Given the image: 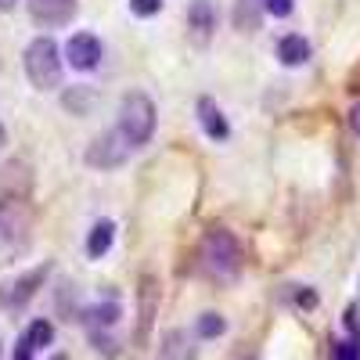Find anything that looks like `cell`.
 I'll return each instance as SVG.
<instances>
[{
  "label": "cell",
  "instance_id": "obj_7",
  "mask_svg": "<svg viewBox=\"0 0 360 360\" xmlns=\"http://www.w3.org/2000/svg\"><path fill=\"white\" fill-rule=\"evenodd\" d=\"M65 62H69L72 69H79V72L98 69V62H101V40H98L94 33H76V37H69V44H65Z\"/></svg>",
  "mask_w": 360,
  "mask_h": 360
},
{
  "label": "cell",
  "instance_id": "obj_2",
  "mask_svg": "<svg viewBox=\"0 0 360 360\" xmlns=\"http://www.w3.org/2000/svg\"><path fill=\"white\" fill-rule=\"evenodd\" d=\"M119 134L127 137L130 148H141L152 141L155 134V105L148 94H141V90H134V94H127L123 101H119Z\"/></svg>",
  "mask_w": 360,
  "mask_h": 360
},
{
  "label": "cell",
  "instance_id": "obj_9",
  "mask_svg": "<svg viewBox=\"0 0 360 360\" xmlns=\"http://www.w3.org/2000/svg\"><path fill=\"white\" fill-rule=\"evenodd\" d=\"M188 29H191V40L198 47L209 44V37H213V29H217V11L209 0H191V8H188Z\"/></svg>",
  "mask_w": 360,
  "mask_h": 360
},
{
  "label": "cell",
  "instance_id": "obj_6",
  "mask_svg": "<svg viewBox=\"0 0 360 360\" xmlns=\"http://www.w3.org/2000/svg\"><path fill=\"white\" fill-rule=\"evenodd\" d=\"M155 314H159V281L155 274H144L137 285V346H144L152 335Z\"/></svg>",
  "mask_w": 360,
  "mask_h": 360
},
{
  "label": "cell",
  "instance_id": "obj_3",
  "mask_svg": "<svg viewBox=\"0 0 360 360\" xmlns=\"http://www.w3.org/2000/svg\"><path fill=\"white\" fill-rule=\"evenodd\" d=\"M25 76L37 90H58L62 86V51L51 37H37L25 47Z\"/></svg>",
  "mask_w": 360,
  "mask_h": 360
},
{
  "label": "cell",
  "instance_id": "obj_11",
  "mask_svg": "<svg viewBox=\"0 0 360 360\" xmlns=\"http://www.w3.org/2000/svg\"><path fill=\"white\" fill-rule=\"evenodd\" d=\"M263 11H266L263 0H234V29L256 33L259 22H263Z\"/></svg>",
  "mask_w": 360,
  "mask_h": 360
},
{
  "label": "cell",
  "instance_id": "obj_22",
  "mask_svg": "<svg viewBox=\"0 0 360 360\" xmlns=\"http://www.w3.org/2000/svg\"><path fill=\"white\" fill-rule=\"evenodd\" d=\"M33 353H37V349H33V342H29V339L22 335V339L15 342V353H11V360H33Z\"/></svg>",
  "mask_w": 360,
  "mask_h": 360
},
{
  "label": "cell",
  "instance_id": "obj_18",
  "mask_svg": "<svg viewBox=\"0 0 360 360\" xmlns=\"http://www.w3.org/2000/svg\"><path fill=\"white\" fill-rule=\"evenodd\" d=\"M227 332V321L220 317V314H202L198 317V335L202 339H217V335H224Z\"/></svg>",
  "mask_w": 360,
  "mask_h": 360
},
{
  "label": "cell",
  "instance_id": "obj_1",
  "mask_svg": "<svg viewBox=\"0 0 360 360\" xmlns=\"http://www.w3.org/2000/svg\"><path fill=\"white\" fill-rule=\"evenodd\" d=\"M242 242L227 227H209L198 245V263L213 281H234L242 270Z\"/></svg>",
  "mask_w": 360,
  "mask_h": 360
},
{
  "label": "cell",
  "instance_id": "obj_26",
  "mask_svg": "<svg viewBox=\"0 0 360 360\" xmlns=\"http://www.w3.org/2000/svg\"><path fill=\"white\" fill-rule=\"evenodd\" d=\"M51 360H65V356H62V353H58V356H51Z\"/></svg>",
  "mask_w": 360,
  "mask_h": 360
},
{
  "label": "cell",
  "instance_id": "obj_16",
  "mask_svg": "<svg viewBox=\"0 0 360 360\" xmlns=\"http://www.w3.org/2000/svg\"><path fill=\"white\" fill-rule=\"evenodd\" d=\"M25 339L33 342V349H44V346H51V342H54V324H51L47 317H37L33 324H29Z\"/></svg>",
  "mask_w": 360,
  "mask_h": 360
},
{
  "label": "cell",
  "instance_id": "obj_21",
  "mask_svg": "<svg viewBox=\"0 0 360 360\" xmlns=\"http://www.w3.org/2000/svg\"><path fill=\"white\" fill-rule=\"evenodd\" d=\"M263 4H266V15H274V18H288L292 15V0H263Z\"/></svg>",
  "mask_w": 360,
  "mask_h": 360
},
{
  "label": "cell",
  "instance_id": "obj_8",
  "mask_svg": "<svg viewBox=\"0 0 360 360\" xmlns=\"http://www.w3.org/2000/svg\"><path fill=\"white\" fill-rule=\"evenodd\" d=\"M25 8L40 25H65L76 18V0H25Z\"/></svg>",
  "mask_w": 360,
  "mask_h": 360
},
{
  "label": "cell",
  "instance_id": "obj_4",
  "mask_svg": "<svg viewBox=\"0 0 360 360\" xmlns=\"http://www.w3.org/2000/svg\"><path fill=\"white\" fill-rule=\"evenodd\" d=\"M33 242V220L29 209L15 198L0 202V259H15Z\"/></svg>",
  "mask_w": 360,
  "mask_h": 360
},
{
  "label": "cell",
  "instance_id": "obj_10",
  "mask_svg": "<svg viewBox=\"0 0 360 360\" xmlns=\"http://www.w3.org/2000/svg\"><path fill=\"white\" fill-rule=\"evenodd\" d=\"M198 123L213 141H227L231 137V127H227V119H224V112L217 108L213 98H198Z\"/></svg>",
  "mask_w": 360,
  "mask_h": 360
},
{
  "label": "cell",
  "instance_id": "obj_15",
  "mask_svg": "<svg viewBox=\"0 0 360 360\" xmlns=\"http://www.w3.org/2000/svg\"><path fill=\"white\" fill-rule=\"evenodd\" d=\"M198 356V349L191 346V339L180 332H166V339H162V360H195Z\"/></svg>",
  "mask_w": 360,
  "mask_h": 360
},
{
  "label": "cell",
  "instance_id": "obj_12",
  "mask_svg": "<svg viewBox=\"0 0 360 360\" xmlns=\"http://www.w3.org/2000/svg\"><path fill=\"white\" fill-rule=\"evenodd\" d=\"M278 58H281V65L295 69V65H303L307 58H310V44L299 37V33H288V37H281V44H278Z\"/></svg>",
  "mask_w": 360,
  "mask_h": 360
},
{
  "label": "cell",
  "instance_id": "obj_25",
  "mask_svg": "<svg viewBox=\"0 0 360 360\" xmlns=\"http://www.w3.org/2000/svg\"><path fill=\"white\" fill-rule=\"evenodd\" d=\"M4 141H8V137H4V127H0V148H4Z\"/></svg>",
  "mask_w": 360,
  "mask_h": 360
},
{
  "label": "cell",
  "instance_id": "obj_24",
  "mask_svg": "<svg viewBox=\"0 0 360 360\" xmlns=\"http://www.w3.org/2000/svg\"><path fill=\"white\" fill-rule=\"evenodd\" d=\"M0 8H4V11H11V8H15V0H0Z\"/></svg>",
  "mask_w": 360,
  "mask_h": 360
},
{
  "label": "cell",
  "instance_id": "obj_17",
  "mask_svg": "<svg viewBox=\"0 0 360 360\" xmlns=\"http://www.w3.org/2000/svg\"><path fill=\"white\" fill-rule=\"evenodd\" d=\"M115 321H119V307H115V303H98V307L86 310V324H90V328H98V324H101V328H112Z\"/></svg>",
  "mask_w": 360,
  "mask_h": 360
},
{
  "label": "cell",
  "instance_id": "obj_5",
  "mask_svg": "<svg viewBox=\"0 0 360 360\" xmlns=\"http://www.w3.org/2000/svg\"><path fill=\"white\" fill-rule=\"evenodd\" d=\"M127 155H130V144H127V137L119 134V130H112V134H105V137H98V141H90V148H86V162L98 166V169L123 166Z\"/></svg>",
  "mask_w": 360,
  "mask_h": 360
},
{
  "label": "cell",
  "instance_id": "obj_20",
  "mask_svg": "<svg viewBox=\"0 0 360 360\" xmlns=\"http://www.w3.org/2000/svg\"><path fill=\"white\" fill-rule=\"evenodd\" d=\"M130 11L137 18H152V15L162 11V0H130Z\"/></svg>",
  "mask_w": 360,
  "mask_h": 360
},
{
  "label": "cell",
  "instance_id": "obj_14",
  "mask_svg": "<svg viewBox=\"0 0 360 360\" xmlns=\"http://www.w3.org/2000/svg\"><path fill=\"white\" fill-rule=\"evenodd\" d=\"M112 238H115V224L112 220H98L94 227H90V238H86V256L101 259L112 249Z\"/></svg>",
  "mask_w": 360,
  "mask_h": 360
},
{
  "label": "cell",
  "instance_id": "obj_13",
  "mask_svg": "<svg viewBox=\"0 0 360 360\" xmlns=\"http://www.w3.org/2000/svg\"><path fill=\"white\" fill-rule=\"evenodd\" d=\"M44 278H47V263L37 266V270H29L25 278H18V281L11 285V292H8V307H22L25 299L37 292V285H44Z\"/></svg>",
  "mask_w": 360,
  "mask_h": 360
},
{
  "label": "cell",
  "instance_id": "obj_19",
  "mask_svg": "<svg viewBox=\"0 0 360 360\" xmlns=\"http://www.w3.org/2000/svg\"><path fill=\"white\" fill-rule=\"evenodd\" d=\"M332 360H360L356 339H339V342H332Z\"/></svg>",
  "mask_w": 360,
  "mask_h": 360
},
{
  "label": "cell",
  "instance_id": "obj_23",
  "mask_svg": "<svg viewBox=\"0 0 360 360\" xmlns=\"http://www.w3.org/2000/svg\"><path fill=\"white\" fill-rule=\"evenodd\" d=\"M349 127H353V134L360 137V101H356V105L349 108Z\"/></svg>",
  "mask_w": 360,
  "mask_h": 360
}]
</instances>
